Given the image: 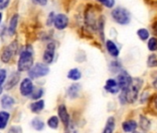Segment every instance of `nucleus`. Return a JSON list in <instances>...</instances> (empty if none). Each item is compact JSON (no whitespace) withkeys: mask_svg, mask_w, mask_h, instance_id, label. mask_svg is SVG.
Here are the masks:
<instances>
[{"mask_svg":"<svg viewBox=\"0 0 157 133\" xmlns=\"http://www.w3.org/2000/svg\"><path fill=\"white\" fill-rule=\"evenodd\" d=\"M142 85V81L140 79H132V82L128 88L125 91H122L119 100L121 104H126V103H134L139 95L140 89Z\"/></svg>","mask_w":157,"mask_h":133,"instance_id":"nucleus-1","label":"nucleus"},{"mask_svg":"<svg viewBox=\"0 0 157 133\" xmlns=\"http://www.w3.org/2000/svg\"><path fill=\"white\" fill-rule=\"evenodd\" d=\"M33 66V52L31 45H27L20 55L18 61V70L20 72L30 70Z\"/></svg>","mask_w":157,"mask_h":133,"instance_id":"nucleus-2","label":"nucleus"},{"mask_svg":"<svg viewBox=\"0 0 157 133\" xmlns=\"http://www.w3.org/2000/svg\"><path fill=\"white\" fill-rule=\"evenodd\" d=\"M112 18L117 23L121 25L128 24V22L130 21V14L124 8H116L115 10H113Z\"/></svg>","mask_w":157,"mask_h":133,"instance_id":"nucleus-3","label":"nucleus"},{"mask_svg":"<svg viewBox=\"0 0 157 133\" xmlns=\"http://www.w3.org/2000/svg\"><path fill=\"white\" fill-rule=\"evenodd\" d=\"M50 70L49 66L43 63H37L33 66L31 70H29V77L30 79H38L44 76H46L49 73Z\"/></svg>","mask_w":157,"mask_h":133,"instance_id":"nucleus-4","label":"nucleus"},{"mask_svg":"<svg viewBox=\"0 0 157 133\" xmlns=\"http://www.w3.org/2000/svg\"><path fill=\"white\" fill-rule=\"evenodd\" d=\"M17 47H18V44H17V41H14L12 42L10 44L7 45L3 51H2V54H1V60L4 62V63H9L11 58L14 56L16 51H17Z\"/></svg>","mask_w":157,"mask_h":133,"instance_id":"nucleus-5","label":"nucleus"},{"mask_svg":"<svg viewBox=\"0 0 157 133\" xmlns=\"http://www.w3.org/2000/svg\"><path fill=\"white\" fill-rule=\"evenodd\" d=\"M131 82H132V78L128 75V73L127 71H122L118 75L117 82V85L119 87V90L125 91L128 88Z\"/></svg>","mask_w":157,"mask_h":133,"instance_id":"nucleus-6","label":"nucleus"},{"mask_svg":"<svg viewBox=\"0 0 157 133\" xmlns=\"http://www.w3.org/2000/svg\"><path fill=\"white\" fill-rule=\"evenodd\" d=\"M34 90L33 82L30 78H26L23 79V81L21 82V86H20V91L22 96H30L33 93V91Z\"/></svg>","mask_w":157,"mask_h":133,"instance_id":"nucleus-7","label":"nucleus"},{"mask_svg":"<svg viewBox=\"0 0 157 133\" xmlns=\"http://www.w3.org/2000/svg\"><path fill=\"white\" fill-rule=\"evenodd\" d=\"M55 51H56V44L54 43L48 44L46 46V49L43 55V59L46 64L53 63L54 57H55Z\"/></svg>","mask_w":157,"mask_h":133,"instance_id":"nucleus-8","label":"nucleus"},{"mask_svg":"<svg viewBox=\"0 0 157 133\" xmlns=\"http://www.w3.org/2000/svg\"><path fill=\"white\" fill-rule=\"evenodd\" d=\"M54 25L57 30H64L68 25V18L65 14H58L55 17Z\"/></svg>","mask_w":157,"mask_h":133,"instance_id":"nucleus-9","label":"nucleus"},{"mask_svg":"<svg viewBox=\"0 0 157 133\" xmlns=\"http://www.w3.org/2000/svg\"><path fill=\"white\" fill-rule=\"evenodd\" d=\"M57 112H58V116H59L60 120L62 121L63 125L66 127H68V125H69V115H68V112L67 110V107L64 104H60L58 106Z\"/></svg>","mask_w":157,"mask_h":133,"instance_id":"nucleus-10","label":"nucleus"},{"mask_svg":"<svg viewBox=\"0 0 157 133\" xmlns=\"http://www.w3.org/2000/svg\"><path fill=\"white\" fill-rule=\"evenodd\" d=\"M81 84L80 83H73L71 84L67 91V97L71 98V99H75L78 96V93L81 92Z\"/></svg>","mask_w":157,"mask_h":133,"instance_id":"nucleus-11","label":"nucleus"},{"mask_svg":"<svg viewBox=\"0 0 157 133\" xmlns=\"http://www.w3.org/2000/svg\"><path fill=\"white\" fill-rule=\"evenodd\" d=\"M105 89L106 92L110 93H117L119 92V87L117 85V81L113 80V79H109L106 81V83L105 85Z\"/></svg>","mask_w":157,"mask_h":133,"instance_id":"nucleus-12","label":"nucleus"},{"mask_svg":"<svg viewBox=\"0 0 157 133\" xmlns=\"http://www.w3.org/2000/svg\"><path fill=\"white\" fill-rule=\"evenodd\" d=\"M19 81H20V74H19V72H13L10 75V77L9 78L8 82L6 83L5 89L6 90H11L12 88H14L18 84Z\"/></svg>","mask_w":157,"mask_h":133,"instance_id":"nucleus-13","label":"nucleus"},{"mask_svg":"<svg viewBox=\"0 0 157 133\" xmlns=\"http://www.w3.org/2000/svg\"><path fill=\"white\" fill-rule=\"evenodd\" d=\"M14 104H15V100L11 96L7 95V94L2 96V98H1V105H2L3 108L10 109L14 105Z\"/></svg>","mask_w":157,"mask_h":133,"instance_id":"nucleus-14","label":"nucleus"},{"mask_svg":"<svg viewBox=\"0 0 157 133\" xmlns=\"http://www.w3.org/2000/svg\"><path fill=\"white\" fill-rule=\"evenodd\" d=\"M106 49L112 56L117 57L119 55V50H118L117 46L116 45V44L114 42H112L110 40L106 41Z\"/></svg>","mask_w":157,"mask_h":133,"instance_id":"nucleus-15","label":"nucleus"},{"mask_svg":"<svg viewBox=\"0 0 157 133\" xmlns=\"http://www.w3.org/2000/svg\"><path fill=\"white\" fill-rule=\"evenodd\" d=\"M10 118V115L9 112L7 111L0 112V129H4L7 127Z\"/></svg>","mask_w":157,"mask_h":133,"instance_id":"nucleus-16","label":"nucleus"},{"mask_svg":"<svg viewBox=\"0 0 157 133\" xmlns=\"http://www.w3.org/2000/svg\"><path fill=\"white\" fill-rule=\"evenodd\" d=\"M18 19H19V16L17 14L13 15V17L10 19V25H9V29H8V32H9V34L10 35H14L15 32H16V28H17V24H18Z\"/></svg>","mask_w":157,"mask_h":133,"instance_id":"nucleus-17","label":"nucleus"},{"mask_svg":"<svg viewBox=\"0 0 157 133\" xmlns=\"http://www.w3.org/2000/svg\"><path fill=\"white\" fill-rule=\"evenodd\" d=\"M137 122L134 120H128L122 124V128L125 132H132L137 128Z\"/></svg>","mask_w":157,"mask_h":133,"instance_id":"nucleus-18","label":"nucleus"},{"mask_svg":"<svg viewBox=\"0 0 157 133\" xmlns=\"http://www.w3.org/2000/svg\"><path fill=\"white\" fill-rule=\"evenodd\" d=\"M32 112L33 113H40L44 108V100H37L36 102H33L31 104L30 106Z\"/></svg>","mask_w":157,"mask_h":133,"instance_id":"nucleus-19","label":"nucleus"},{"mask_svg":"<svg viewBox=\"0 0 157 133\" xmlns=\"http://www.w3.org/2000/svg\"><path fill=\"white\" fill-rule=\"evenodd\" d=\"M115 125H116L115 118L112 116L109 117L106 121V125L103 130V133H113L114 129H115Z\"/></svg>","mask_w":157,"mask_h":133,"instance_id":"nucleus-20","label":"nucleus"},{"mask_svg":"<svg viewBox=\"0 0 157 133\" xmlns=\"http://www.w3.org/2000/svg\"><path fill=\"white\" fill-rule=\"evenodd\" d=\"M31 125L37 131L43 130L44 128V126H45L44 122L43 120H41L40 118H33L31 122Z\"/></svg>","mask_w":157,"mask_h":133,"instance_id":"nucleus-21","label":"nucleus"},{"mask_svg":"<svg viewBox=\"0 0 157 133\" xmlns=\"http://www.w3.org/2000/svg\"><path fill=\"white\" fill-rule=\"evenodd\" d=\"M67 78L72 80V81H78L82 78V73L78 69H72L68 71L67 73Z\"/></svg>","mask_w":157,"mask_h":133,"instance_id":"nucleus-22","label":"nucleus"},{"mask_svg":"<svg viewBox=\"0 0 157 133\" xmlns=\"http://www.w3.org/2000/svg\"><path fill=\"white\" fill-rule=\"evenodd\" d=\"M58 124H59V119H58V117L56 116H51V117L48 119V121H47L48 127H51V128H53V129L57 128V127H58Z\"/></svg>","mask_w":157,"mask_h":133,"instance_id":"nucleus-23","label":"nucleus"},{"mask_svg":"<svg viewBox=\"0 0 157 133\" xmlns=\"http://www.w3.org/2000/svg\"><path fill=\"white\" fill-rule=\"evenodd\" d=\"M43 94H44V90L42 88H38L36 90H33L30 96L33 100H38V99H40L43 96Z\"/></svg>","mask_w":157,"mask_h":133,"instance_id":"nucleus-24","label":"nucleus"},{"mask_svg":"<svg viewBox=\"0 0 157 133\" xmlns=\"http://www.w3.org/2000/svg\"><path fill=\"white\" fill-rule=\"evenodd\" d=\"M148 48L151 52L157 50V39L156 38L152 37V38H151L149 40V42H148Z\"/></svg>","mask_w":157,"mask_h":133,"instance_id":"nucleus-25","label":"nucleus"},{"mask_svg":"<svg viewBox=\"0 0 157 133\" xmlns=\"http://www.w3.org/2000/svg\"><path fill=\"white\" fill-rule=\"evenodd\" d=\"M137 33H138L139 37L143 41H145L149 38V32L146 29H140Z\"/></svg>","mask_w":157,"mask_h":133,"instance_id":"nucleus-26","label":"nucleus"},{"mask_svg":"<svg viewBox=\"0 0 157 133\" xmlns=\"http://www.w3.org/2000/svg\"><path fill=\"white\" fill-rule=\"evenodd\" d=\"M148 66L150 68H154L157 66V57L155 55H151L148 59Z\"/></svg>","mask_w":157,"mask_h":133,"instance_id":"nucleus-27","label":"nucleus"},{"mask_svg":"<svg viewBox=\"0 0 157 133\" xmlns=\"http://www.w3.org/2000/svg\"><path fill=\"white\" fill-rule=\"evenodd\" d=\"M98 2L102 3L103 5H105L106 8H113L115 5V0H97Z\"/></svg>","mask_w":157,"mask_h":133,"instance_id":"nucleus-28","label":"nucleus"},{"mask_svg":"<svg viewBox=\"0 0 157 133\" xmlns=\"http://www.w3.org/2000/svg\"><path fill=\"white\" fill-rule=\"evenodd\" d=\"M140 127L142 129H148L150 127V122L146 119V117L140 118Z\"/></svg>","mask_w":157,"mask_h":133,"instance_id":"nucleus-29","label":"nucleus"},{"mask_svg":"<svg viewBox=\"0 0 157 133\" xmlns=\"http://www.w3.org/2000/svg\"><path fill=\"white\" fill-rule=\"evenodd\" d=\"M7 78V71L5 70H0V86L5 82Z\"/></svg>","mask_w":157,"mask_h":133,"instance_id":"nucleus-30","label":"nucleus"},{"mask_svg":"<svg viewBox=\"0 0 157 133\" xmlns=\"http://www.w3.org/2000/svg\"><path fill=\"white\" fill-rule=\"evenodd\" d=\"M54 21H55V14L54 12H51L49 14V17H48V20H47V25L50 26L54 23Z\"/></svg>","mask_w":157,"mask_h":133,"instance_id":"nucleus-31","label":"nucleus"},{"mask_svg":"<svg viewBox=\"0 0 157 133\" xmlns=\"http://www.w3.org/2000/svg\"><path fill=\"white\" fill-rule=\"evenodd\" d=\"M10 0H0V10H4L8 7Z\"/></svg>","mask_w":157,"mask_h":133,"instance_id":"nucleus-32","label":"nucleus"},{"mask_svg":"<svg viewBox=\"0 0 157 133\" xmlns=\"http://www.w3.org/2000/svg\"><path fill=\"white\" fill-rule=\"evenodd\" d=\"M33 2L39 6H45L47 4V0H33Z\"/></svg>","mask_w":157,"mask_h":133,"instance_id":"nucleus-33","label":"nucleus"},{"mask_svg":"<svg viewBox=\"0 0 157 133\" xmlns=\"http://www.w3.org/2000/svg\"><path fill=\"white\" fill-rule=\"evenodd\" d=\"M21 132V128L19 127H12L10 128L8 133H20Z\"/></svg>","mask_w":157,"mask_h":133,"instance_id":"nucleus-34","label":"nucleus"},{"mask_svg":"<svg viewBox=\"0 0 157 133\" xmlns=\"http://www.w3.org/2000/svg\"><path fill=\"white\" fill-rule=\"evenodd\" d=\"M153 87L155 88V89H157V78L154 80V82H153Z\"/></svg>","mask_w":157,"mask_h":133,"instance_id":"nucleus-35","label":"nucleus"},{"mask_svg":"<svg viewBox=\"0 0 157 133\" xmlns=\"http://www.w3.org/2000/svg\"><path fill=\"white\" fill-rule=\"evenodd\" d=\"M153 103H154V106H155V108L157 109V95H156V97L154 98V102H153Z\"/></svg>","mask_w":157,"mask_h":133,"instance_id":"nucleus-36","label":"nucleus"},{"mask_svg":"<svg viewBox=\"0 0 157 133\" xmlns=\"http://www.w3.org/2000/svg\"><path fill=\"white\" fill-rule=\"evenodd\" d=\"M2 92H3V88H2V86H0V94L2 93Z\"/></svg>","mask_w":157,"mask_h":133,"instance_id":"nucleus-37","label":"nucleus"},{"mask_svg":"<svg viewBox=\"0 0 157 133\" xmlns=\"http://www.w3.org/2000/svg\"><path fill=\"white\" fill-rule=\"evenodd\" d=\"M1 20H2V14L0 13V22H1Z\"/></svg>","mask_w":157,"mask_h":133,"instance_id":"nucleus-38","label":"nucleus"},{"mask_svg":"<svg viewBox=\"0 0 157 133\" xmlns=\"http://www.w3.org/2000/svg\"><path fill=\"white\" fill-rule=\"evenodd\" d=\"M133 133H138V132H133Z\"/></svg>","mask_w":157,"mask_h":133,"instance_id":"nucleus-39","label":"nucleus"}]
</instances>
